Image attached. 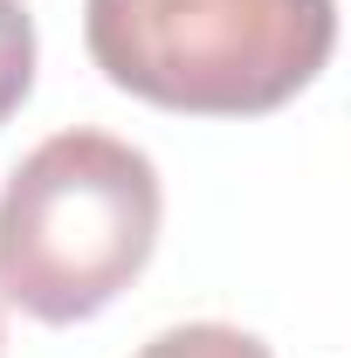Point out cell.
I'll return each mask as SVG.
<instances>
[{
	"label": "cell",
	"instance_id": "6da1fadb",
	"mask_svg": "<svg viewBox=\"0 0 351 358\" xmlns=\"http://www.w3.org/2000/svg\"><path fill=\"white\" fill-rule=\"evenodd\" d=\"M159 166L110 131L42 138L0 186V296L35 324H83L152 262Z\"/></svg>",
	"mask_w": 351,
	"mask_h": 358
},
{
	"label": "cell",
	"instance_id": "3957f363",
	"mask_svg": "<svg viewBox=\"0 0 351 358\" xmlns=\"http://www.w3.org/2000/svg\"><path fill=\"white\" fill-rule=\"evenodd\" d=\"M131 358H275L255 331H234V324H173L159 338H145Z\"/></svg>",
	"mask_w": 351,
	"mask_h": 358
},
{
	"label": "cell",
	"instance_id": "277c9868",
	"mask_svg": "<svg viewBox=\"0 0 351 358\" xmlns=\"http://www.w3.org/2000/svg\"><path fill=\"white\" fill-rule=\"evenodd\" d=\"M35 90V21L21 0H0V124L28 103Z\"/></svg>",
	"mask_w": 351,
	"mask_h": 358
},
{
	"label": "cell",
	"instance_id": "7a4b0ae2",
	"mask_svg": "<svg viewBox=\"0 0 351 358\" xmlns=\"http://www.w3.org/2000/svg\"><path fill=\"white\" fill-rule=\"evenodd\" d=\"M96 69L179 117L282 110L338 48L331 0H83Z\"/></svg>",
	"mask_w": 351,
	"mask_h": 358
}]
</instances>
